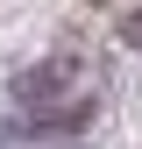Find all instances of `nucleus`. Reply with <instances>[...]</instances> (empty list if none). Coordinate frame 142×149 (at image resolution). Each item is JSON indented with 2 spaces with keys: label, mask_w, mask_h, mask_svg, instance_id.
<instances>
[{
  "label": "nucleus",
  "mask_w": 142,
  "mask_h": 149,
  "mask_svg": "<svg viewBox=\"0 0 142 149\" xmlns=\"http://www.w3.org/2000/svg\"><path fill=\"white\" fill-rule=\"evenodd\" d=\"M121 43H135V50H142V7H135V14H121Z\"/></svg>",
  "instance_id": "obj_2"
},
{
  "label": "nucleus",
  "mask_w": 142,
  "mask_h": 149,
  "mask_svg": "<svg viewBox=\"0 0 142 149\" xmlns=\"http://www.w3.org/2000/svg\"><path fill=\"white\" fill-rule=\"evenodd\" d=\"M93 92H100L93 64L71 57V50H57V57L29 64L22 78H14V107H22L29 121H43V128H71V121L93 114Z\"/></svg>",
  "instance_id": "obj_1"
}]
</instances>
